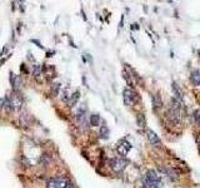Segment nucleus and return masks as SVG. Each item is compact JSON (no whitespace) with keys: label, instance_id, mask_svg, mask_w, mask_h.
<instances>
[{"label":"nucleus","instance_id":"obj_10","mask_svg":"<svg viewBox=\"0 0 200 188\" xmlns=\"http://www.w3.org/2000/svg\"><path fill=\"white\" fill-rule=\"evenodd\" d=\"M190 78H191V82H193L194 84H196V85H199V84H200V73H199L198 70L193 72Z\"/></svg>","mask_w":200,"mask_h":188},{"label":"nucleus","instance_id":"obj_17","mask_svg":"<svg viewBox=\"0 0 200 188\" xmlns=\"http://www.w3.org/2000/svg\"><path fill=\"white\" fill-rule=\"evenodd\" d=\"M194 118H195V121H196L198 123H200V113H199V112H195V113H194Z\"/></svg>","mask_w":200,"mask_h":188},{"label":"nucleus","instance_id":"obj_11","mask_svg":"<svg viewBox=\"0 0 200 188\" xmlns=\"http://www.w3.org/2000/svg\"><path fill=\"white\" fill-rule=\"evenodd\" d=\"M40 162L44 164V167H49L50 164H51V158L49 157V156H46V154H44V156H41V158H40Z\"/></svg>","mask_w":200,"mask_h":188},{"label":"nucleus","instance_id":"obj_1","mask_svg":"<svg viewBox=\"0 0 200 188\" xmlns=\"http://www.w3.org/2000/svg\"><path fill=\"white\" fill-rule=\"evenodd\" d=\"M143 184L145 188H163L160 178L154 171H149L143 177Z\"/></svg>","mask_w":200,"mask_h":188},{"label":"nucleus","instance_id":"obj_5","mask_svg":"<svg viewBox=\"0 0 200 188\" xmlns=\"http://www.w3.org/2000/svg\"><path fill=\"white\" fill-rule=\"evenodd\" d=\"M130 149H131V144L129 142H126V141H121L119 143V146H118V153L120 156H126Z\"/></svg>","mask_w":200,"mask_h":188},{"label":"nucleus","instance_id":"obj_9","mask_svg":"<svg viewBox=\"0 0 200 188\" xmlns=\"http://www.w3.org/2000/svg\"><path fill=\"white\" fill-rule=\"evenodd\" d=\"M20 122H21V124H24V126H28V124L31 122V117H30L28 113H21Z\"/></svg>","mask_w":200,"mask_h":188},{"label":"nucleus","instance_id":"obj_7","mask_svg":"<svg viewBox=\"0 0 200 188\" xmlns=\"http://www.w3.org/2000/svg\"><path fill=\"white\" fill-rule=\"evenodd\" d=\"M10 82H12V85H13V88H14L15 90H18V89L20 88V85H21V79H20V77H19V75L12 74V77H10Z\"/></svg>","mask_w":200,"mask_h":188},{"label":"nucleus","instance_id":"obj_14","mask_svg":"<svg viewBox=\"0 0 200 188\" xmlns=\"http://www.w3.org/2000/svg\"><path fill=\"white\" fill-rule=\"evenodd\" d=\"M78 99H79V93L76 92V93H74V94H73L71 98H70V104H71V106H74V104L76 103V101H78Z\"/></svg>","mask_w":200,"mask_h":188},{"label":"nucleus","instance_id":"obj_4","mask_svg":"<svg viewBox=\"0 0 200 188\" xmlns=\"http://www.w3.org/2000/svg\"><path fill=\"white\" fill-rule=\"evenodd\" d=\"M123 98H124V103H125L126 106H129V107L134 106L135 102H136V99H138L136 93H135L134 90L129 89V88L123 92Z\"/></svg>","mask_w":200,"mask_h":188},{"label":"nucleus","instance_id":"obj_18","mask_svg":"<svg viewBox=\"0 0 200 188\" xmlns=\"http://www.w3.org/2000/svg\"><path fill=\"white\" fill-rule=\"evenodd\" d=\"M199 152H200V143H199Z\"/></svg>","mask_w":200,"mask_h":188},{"label":"nucleus","instance_id":"obj_16","mask_svg":"<svg viewBox=\"0 0 200 188\" xmlns=\"http://www.w3.org/2000/svg\"><path fill=\"white\" fill-rule=\"evenodd\" d=\"M40 70H41L40 65H39V64H35V65H34V75L38 77V75L40 74Z\"/></svg>","mask_w":200,"mask_h":188},{"label":"nucleus","instance_id":"obj_8","mask_svg":"<svg viewBox=\"0 0 200 188\" xmlns=\"http://www.w3.org/2000/svg\"><path fill=\"white\" fill-rule=\"evenodd\" d=\"M160 171L163 172V173H165L168 177H170L171 179H174V178H176V173L173 171V169H170V168H165V167H160Z\"/></svg>","mask_w":200,"mask_h":188},{"label":"nucleus","instance_id":"obj_12","mask_svg":"<svg viewBox=\"0 0 200 188\" xmlns=\"http://www.w3.org/2000/svg\"><path fill=\"white\" fill-rule=\"evenodd\" d=\"M100 123V117L98 114H91L90 116V124L91 126H99Z\"/></svg>","mask_w":200,"mask_h":188},{"label":"nucleus","instance_id":"obj_13","mask_svg":"<svg viewBox=\"0 0 200 188\" xmlns=\"http://www.w3.org/2000/svg\"><path fill=\"white\" fill-rule=\"evenodd\" d=\"M153 102H154V107L155 108H160L161 107V101H160L159 96H154L153 97Z\"/></svg>","mask_w":200,"mask_h":188},{"label":"nucleus","instance_id":"obj_2","mask_svg":"<svg viewBox=\"0 0 200 188\" xmlns=\"http://www.w3.org/2000/svg\"><path fill=\"white\" fill-rule=\"evenodd\" d=\"M109 166H110V168H112L114 172L120 173V172H123V171L125 169V167H126V161H125L124 158H113V159H110Z\"/></svg>","mask_w":200,"mask_h":188},{"label":"nucleus","instance_id":"obj_15","mask_svg":"<svg viewBox=\"0 0 200 188\" xmlns=\"http://www.w3.org/2000/svg\"><path fill=\"white\" fill-rule=\"evenodd\" d=\"M108 133H109V132H108V128H107L105 126H103L102 129H100V136H102L103 138H107V137H108Z\"/></svg>","mask_w":200,"mask_h":188},{"label":"nucleus","instance_id":"obj_3","mask_svg":"<svg viewBox=\"0 0 200 188\" xmlns=\"http://www.w3.org/2000/svg\"><path fill=\"white\" fill-rule=\"evenodd\" d=\"M48 188H70V183L65 178H53L48 182Z\"/></svg>","mask_w":200,"mask_h":188},{"label":"nucleus","instance_id":"obj_6","mask_svg":"<svg viewBox=\"0 0 200 188\" xmlns=\"http://www.w3.org/2000/svg\"><path fill=\"white\" fill-rule=\"evenodd\" d=\"M146 134H148V139L150 141V143L151 144H154V146H160V138L158 137V134L155 133V132H153L151 129H148L146 131Z\"/></svg>","mask_w":200,"mask_h":188}]
</instances>
